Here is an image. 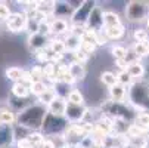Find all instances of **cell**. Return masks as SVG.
I'll return each instance as SVG.
<instances>
[{
  "mask_svg": "<svg viewBox=\"0 0 149 148\" xmlns=\"http://www.w3.org/2000/svg\"><path fill=\"white\" fill-rule=\"evenodd\" d=\"M47 114H49L47 107L36 102L16 114V124L22 126V128L31 132H38V130L41 132V128H43Z\"/></svg>",
  "mask_w": 149,
  "mask_h": 148,
  "instance_id": "1",
  "label": "cell"
},
{
  "mask_svg": "<svg viewBox=\"0 0 149 148\" xmlns=\"http://www.w3.org/2000/svg\"><path fill=\"white\" fill-rule=\"evenodd\" d=\"M127 98H129L130 105L139 113L149 111V83L143 80L134 81L129 88Z\"/></svg>",
  "mask_w": 149,
  "mask_h": 148,
  "instance_id": "2",
  "label": "cell"
},
{
  "mask_svg": "<svg viewBox=\"0 0 149 148\" xmlns=\"http://www.w3.org/2000/svg\"><path fill=\"white\" fill-rule=\"evenodd\" d=\"M68 126H70V121L65 117H56V116L47 114L43 128H41V132H43L46 138L53 136V135H61V133H65Z\"/></svg>",
  "mask_w": 149,
  "mask_h": 148,
  "instance_id": "3",
  "label": "cell"
},
{
  "mask_svg": "<svg viewBox=\"0 0 149 148\" xmlns=\"http://www.w3.org/2000/svg\"><path fill=\"white\" fill-rule=\"evenodd\" d=\"M148 5L146 2H139V0H132L125 6V18L130 22H142L148 18Z\"/></svg>",
  "mask_w": 149,
  "mask_h": 148,
  "instance_id": "4",
  "label": "cell"
},
{
  "mask_svg": "<svg viewBox=\"0 0 149 148\" xmlns=\"http://www.w3.org/2000/svg\"><path fill=\"white\" fill-rule=\"evenodd\" d=\"M96 6H97V2H93V0H86V2H83V5L77 11H74V13L71 16V24L72 25H87L90 13L93 12V9Z\"/></svg>",
  "mask_w": 149,
  "mask_h": 148,
  "instance_id": "5",
  "label": "cell"
},
{
  "mask_svg": "<svg viewBox=\"0 0 149 148\" xmlns=\"http://www.w3.org/2000/svg\"><path fill=\"white\" fill-rule=\"evenodd\" d=\"M27 24H28V16L25 12H13L6 21V27L12 33H21L27 30Z\"/></svg>",
  "mask_w": 149,
  "mask_h": 148,
  "instance_id": "6",
  "label": "cell"
},
{
  "mask_svg": "<svg viewBox=\"0 0 149 148\" xmlns=\"http://www.w3.org/2000/svg\"><path fill=\"white\" fill-rule=\"evenodd\" d=\"M86 116H87V107H84V105H72V104H68L65 119H67L70 123H81V121H84Z\"/></svg>",
  "mask_w": 149,
  "mask_h": 148,
  "instance_id": "7",
  "label": "cell"
},
{
  "mask_svg": "<svg viewBox=\"0 0 149 148\" xmlns=\"http://www.w3.org/2000/svg\"><path fill=\"white\" fill-rule=\"evenodd\" d=\"M49 43H50L49 37L40 34V33L30 34L28 39H27V45H28L30 51H33V52H37V51H41V49H47Z\"/></svg>",
  "mask_w": 149,
  "mask_h": 148,
  "instance_id": "8",
  "label": "cell"
},
{
  "mask_svg": "<svg viewBox=\"0 0 149 148\" xmlns=\"http://www.w3.org/2000/svg\"><path fill=\"white\" fill-rule=\"evenodd\" d=\"M15 141L13 124H0V148H9Z\"/></svg>",
  "mask_w": 149,
  "mask_h": 148,
  "instance_id": "9",
  "label": "cell"
},
{
  "mask_svg": "<svg viewBox=\"0 0 149 148\" xmlns=\"http://www.w3.org/2000/svg\"><path fill=\"white\" fill-rule=\"evenodd\" d=\"M67 107H68V101L65 98H61L58 96L56 99H53L49 105H47V111L52 116L56 117H65L67 114Z\"/></svg>",
  "mask_w": 149,
  "mask_h": 148,
  "instance_id": "10",
  "label": "cell"
},
{
  "mask_svg": "<svg viewBox=\"0 0 149 148\" xmlns=\"http://www.w3.org/2000/svg\"><path fill=\"white\" fill-rule=\"evenodd\" d=\"M103 11L100 6H96L93 9V12L90 13V18L87 21V30H95V31H100L103 30Z\"/></svg>",
  "mask_w": 149,
  "mask_h": 148,
  "instance_id": "11",
  "label": "cell"
},
{
  "mask_svg": "<svg viewBox=\"0 0 149 148\" xmlns=\"http://www.w3.org/2000/svg\"><path fill=\"white\" fill-rule=\"evenodd\" d=\"M50 28H52V34H55L56 37L62 36V34H70L71 25L68 24L67 19H62V18H52L50 19Z\"/></svg>",
  "mask_w": 149,
  "mask_h": 148,
  "instance_id": "12",
  "label": "cell"
},
{
  "mask_svg": "<svg viewBox=\"0 0 149 148\" xmlns=\"http://www.w3.org/2000/svg\"><path fill=\"white\" fill-rule=\"evenodd\" d=\"M72 13H74V9L71 8L70 2H56L53 18H62V19L70 18V19H71Z\"/></svg>",
  "mask_w": 149,
  "mask_h": 148,
  "instance_id": "13",
  "label": "cell"
},
{
  "mask_svg": "<svg viewBox=\"0 0 149 148\" xmlns=\"http://www.w3.org/2000/svg\"><path fill=\"white\" fill-rule=\"evenodd\" d=\"M127 92H129V89H127L125 86H123V84L117 83L115 86L109 88V99L114 101V102H118V104H123L125 101V96H127Z\"/></svg>",
  "mask_w": 149,
  "mask_h": 148,
  "instance_id": "14",
  "label": "cell"
},
{
  "mask_svg": "<svg viewBox=\"0 0 149 148\" xmlns=\"http://www.w3.org/2000/svg\"><path fill=\"white\" fill-rule=\"evenodd\" d=\"M68 70H70V74L75 79V81H83L86 79V68H84V64L71 61L68 64Z\"/></svg>",
  "mask_w": 149,
  "mask_h": 148,
  "instance_id": "15",
  "label": "cell"
},
{
  "mask_svg": "<svg viewBox=\"0 0 149 148\" xmlns=\"http://www.w3.org/2000/svg\"><path fill=\"white\" fill-rule=\"evenodd\" d=\"M121 18L118 13L112 11H106L103 13V28H112V27H121Z\"/></svg>",
  "mask_w": 149,
  "mask_h": 148,
  "instance_id": "16",
  "label": "cell"
},
{
  "mask_svg": "<svg viewBox=\"0 0 149 148\" xmlns=\"http://www.w3.org/2000/svg\"><path fill=\"white\" fill-rule=\"evenodd\" d=\"M10 90H12V96L19 98V99H27V98L31 95L30 86H27V84L21 83V81L13 83V84H12V88H10Z\"/></svg>",
  "mask_w": 149,
  "mask_h": 148,
  "instance_id": "17",
  "label": "cell"
},
{
  "mask_svg": "<svg viewBox=\"0 0 149 148\" xmlns=\"http://www.w3.org/2000/svg\"><path fill=\"white\" fill-rule=\"evenodd\" d=\"M145 65H143V62L142 61H137V62H133V64H130L129 67H127V73H129L132 76L133 80L139 81L142 80V77L145 76Z\"/></svg>",
  "mask_w": 149,
  "mask_h": 148,
  "instance_id": "18",
  "label": "cell"
},
{
  "mask_svg": "<svg viewBox=\"0 0 149 148\" xmlns=\"http://www.w3.org/2000/svg\"><path fill=\"white\" fill-rule=\"evenodd\" d=\"M63 41H65V48H67V52H77L81 49V37L80 36H75V34H68L65 39H63Z\"/></svg>",
  "mask_w": 149,
  "mask_h": 148,
  "instance_id": "19",
  "label": "cell"
},
{
  "mask_svg": "<svg viewBox=\"0 0 149 148\" xmlns=\"http://www.w3.org/2000/svg\"><path fill=\"white\" fill-rule=\"evenodd\" d=\"M56 98H58V93H56L55 88H53V86H49L45 93H41V95L37 98V102L41 104V105H45V107H47V105H49L53 99H56Z\"/></svg>",
  "mask_w": 149,
  "mask_h": 148,
  "instance_id": "20",
  "label": "cell"
},
{
  "mask_svg": "<svg viewBox=\"0 0 149 148\" xmlns=\"http://www.w3.org/2000/svg\"><path fill=\"white\" fill-rule=\"evenodd\" d=\"M49 51L52 53H59V55H63L67 52V48H65V41H63V39L61 37H55L50 40L49 43Z\"/></svg>",
  "mask_w": 149,
  "mask_h": 148,
  "instance_id": "21",
  "label": "cell"
},
{
  "mask_svg": "<svg viewBox=\"0 0 149 148\" xmlns=\"http://www.w3.org/2000/svg\"><path fill=\"white\" fill-rule=\"evenodd\" d=\"M55 5H56V2H38L37 12H40L41 15H45L46 18H53Z\"/></svg>",
  "mask_w": 149,
  "mask_h": 148,
  "instance_id": "22",
  "label": "cell"
},
{
  "mask_svg": "<svg viewBox=\"0 0 149 148\" xmlns=\"http://www.w3.org/2000/svg\"><path fill=\"white\" fill-rule=\"evenodd\" d=\"M106 37H108V40H120L124 34H125V28L124 25L121 27H112V28H103Z\"/></svg>",
  "mask_w": 149,
  "mask_h": 148,
  "instance_id": "23",
  "label": "cell"
},
{
  "mask_svg": "<svg viewBox=\"0 0 149 148\" xmlns=\"http://www.w3.org/2000/svg\"><path fill=\"white\" fill-rule=\"evenodd\" d=\"M5 74H6V77H8L9 80H12L13 83H18V81H21V79H22L24 68H21V67H9V68H6Z\"/></svg>",
  "mask_w": 149,
  "mask_h": 148,
  "instance_id": "24",
  "label": "cell"
},
{
  "mask_svg": "<svg viewBox=\"0 0 149 148\" xmlns=\"http://www.w3.org/2000/svg\"><path fill=\"white\" fill-rule=\"evenodd\" d=\"M134 43H149V33L146 28H134L133 31Z\"/></svg>",
  "mask_w": 149,
  "mask_h": 148,
  "instance_id": "25",
  "label": "cell"
},
{
  "mask_svg": "<svg viewBox=\"0 0 149 148\" xmlns=\"http://www.w3.org/2000/svg\"><path fill=\"white\" fill-rule=\"evenodd\" d=\"M100 81L105 84V86L112 88V86H115V84L118 83L117 74H114L112 71H103V73L100 74Z\"/></svg>",
  "mask_w": 149,
  "mask_h": 148,
  "instance_id": "26",
  "label": "cell"
},
{
  "mask_svg": "<svg viewBox=\"0 0 149 148\" xmlns=\"http://www.w3.org/2000/svg\"><path fill=\"white\" fill-rule=\"evenodd\" d=\"M16 123V114L13 110L0 111V124H13Z\"/></svg>",
  "mask_w": 149,
  "mask_h": 148,
  "instance_id": "27",
  "label": "cell"
},
{
  "mask_svg": "<svg viewBox=\"0 0 149 148\" xmlns=\"http://www.w3.org/2000/svg\"><path fill=\"white\" fill-rule=\"evenodd\" d=\"M47 88H49V84L46 83V81H34L31 86H30V90H31V93L34 95V96H40L41 93H45L46 90H47Z\"/></svg>",
  "mask_w": 149,
  "mask_h": 148,
  "instance_id": "28",
  "label": "cell"
},
{
  "mask_svg": "<svg viewBox=\"0 0 149 148\" xmlns=\"http://www.w3.org/2000/svg\"><path fill=\"white\" fill-rule=\"evenodd\" d=\"M67 101H68V104H72V105H84V96H83V93H81L80 90H77V89H72V90L70 92Z\"/></svg>",
  "mask_w": 149,
  "mask_h": 148,
  "instance_id": "29",
  "label": "cell"
},
{
  "mask_svg": "<svg viewBox=\"0 0 149 148\" xmlns=\"http://www.w3.org/2000/svg\"><path fill=\"white\" fill-rule=\"evenodd\" d=\"M28 139H30V142L34 145V148H40L41 145H43V142L46 141V136L43 135V132H31L30 135H28Z\"/></svg>",
  "mask_w": 149,
  "mask_h": 148,
  "instance_id": "30",
  "label": "cell"
},
{
  "mask_svg": "<svg viewBox=\"0 0 149 148\" xmlns=\"http://www.w3.org/2000/svg\"><path fill=\"white\" fill-rule=\"evenodd\" d=\"M34 58H36V61L38 62V64H41V65H45V64H47V62H50V51H49V48L34 52Z\"/></svg>",
  "mask_w": 149,
  "mask_h": 148,
  "instance_id": "31",
  "label": "cell"
},
{
  "mask_svg": "<svg viewBox=\"0 0 149 148\" xmlns=\"http://www.w3.org/2000/svg\"><path fill=\"white\" fill-rule=\"evenodd\" d=\"M117 80H118L120 84H123V86H125V88H130L134 83V80L132 79V76L127 71H118L117 73Z\"/></svg>",
  "mask_w": 149,
  "mask_h": 148,
  "instance_id": "32",
  "label": "cell"
},
{
  "mask_svg": "<svg viewBox=\"0 0 149 148\" xmlns=\"http://www.w3.org/2000/svg\"><path fill=\"white\" fill-rule=\"evenodd\" d=\"M133 123H136V124H139V126H142V128H145V129L149 130V111L137 113Z\"/></svg>",
  "mask_w": 149,
  "mask_h": 148,
  "instance_id": "33",
  "label": "cell"
},
{
  "mask_svg": "<svg viewBox=\"0 0 149 148\" xmlns=\"http://www.w3.org/2000/svg\"><path fill=\"white\" fill-rule=\"evenodd\" d=\"M132 48H133L134 53H136L140 59L149 55V43H134Z\"/></svg>",
  "mask_w": 149,
  "mask_h": 148,
  "instance_id": "34",
  "label": "cell"
},
{
  "mask_svg": "<svg viewBox=\"0 0 149 148\" xmlns=\"http://www.w3.org/2000/svg\"><path fill=\"white\" fill-rule=\"evenodd\" d=\"M111 53H112V56H114L115 61H118V59H125L127 49H125L124 46H121V45H114V46L111 48Z\"/></svg>",
  "mask_w": 149,
  "mask_h": 148,
  "instance_id": "35",
  "label": "cell"
},
{
  "mask_svg": "<svg viewBox=\"0 0 149 148\" xmlns=\"http://www.w3.org/2000/svg\"><path fill=\"white\" fill-rule=\"evenodd\" d=\"M34 81H45V71H43V65H34L30 70Z\"/></svg>",
  "mask_w": 149,
  "mask_h": 148,
  "instance_id": "36",
  "label": "cell"
},
{
  "mask_svg": "<svg viewBox=\"0 0 149 148\" xmlns=\"http://www.w3.org/2000/svg\"><path fill=\"white\" fill-rule=\"evenodd\" d=\"M38 33L43 34L46 37H49L52 34V28H50V19H46V21H41L40 25H38Z\"/></svg>",
  "mask_w": 149,
  "mask_h": 148,
  "instance_id": "37",
  "label": "cell"
},
{
  "mask_svg": "<svg viewBox=\"0 0 149 148\" xmlns=\"http://www.w3.org/2000/svg\"><path fill=\"white\" fill-rule=\"evenodd\" d=\"M10 15H12V12H10V9H9L8 3L0 2V19L6 22V21L9 19V16H10Z\"/></svg>",
  "mask_w": 149,
  "mask_h": 148,
  "instance_id": "38",
  "label": "cell"
},
{
  "mask_svg": "<svg viewBox=\"0 0 149 148\" xmlns=\"http://www.w3.org/2000/svg\"><path fill=\"white\" fill-rule=\"evenodd\" d=\"M38 25H40V22H38L36 18H28V24H27L28 36H30V34H36V33H38Z\"/></svg>",
  "mask_w": 149,
  "mask_h": 148,
  "instance_id": "39",
  "label": "cell"
},
{
  "mask_svg": "<svg viewBox=\"0 0 149 148\" xmlns=\"http://www.w3.org/2000/svg\"><path fill=\"white\" fill-rule=\"evenodd\" d=\"M87 59H89V55H87L86 52H83L81 49L72 53V61H75V62H80V64H86V62H87Z\"/></svg>",
  "mask_w": 149,
  "mask_h": 148,
  "instance_id": "40",
  "label": "cell"
},
{
  "mask_svg": "<svg viewBox=\"0 0 149 148\" xmlns=\"http://www.w3.org/2000/svg\"><path fill=\"white\" fill-rule=\"evenodd\" d=\"M21 83L27 84V86H31V84L34 83V79H33L30 70H24V74H22V79H21Z\"/></svg>",
  "mask_w": 149,
  "mask_h": 148,
  "instance_id": "41",
  "label": "cell"
},
{
  "mask_svg": "<svg viewBox=\"0 0 149 148\" xmlns=\"http://www.w3.org/2000/svg\"><path fill=\"white\" fill-rule=\"evenodd\" d=\"M16 148H34V145L30 142L28 138H24V139L16 141Z\"/></svg>",
  "mask_w": 149,
  "mask_h": 148,
  "instance_id": "42",
  "label": "cell"
},
{
  "mask_svg": "<svg viewBox=\"0 0 149 148\" xmlns=\"http://www.w3.org/2000/svg\"><path fill=\"white\" fill-rule=\"evenodd\" d=\"M115 67H117L120 71H127V67H129V64L125 62V59H118V61H115Z\"/></svg>",
  "mask_w": 149,
  "mask_h": 148,
  "instance_id": "43",
  "label": "cell"
},
{
  "mask_svg": "<svg viewBox=\"0 0 149 148\" xmlns=\"http://www.w3.org/2000/svg\"><path fill=\"white\" fill-rule=\"evenodd\" d=\"M124 148H142L139 144H134V142H130V144H127Z\"/></svg>",
  "mask_w": 149,
  "mask_h": 148,
  "instance_id": "44",
  "label": "cell"
},
{
  "mask_svg": "<svg viewBox=\"0 0 149 148\" xmlns=\"http://www.w3.org/2000/svg\"><path fill=\"white\" fill-rule=\"evenodd\" d=\"M146 30L149 31V15H148V18H146Z\"/></svg>",
  "mask_w": 149,
  "mask_h": 148,
  "instance_id": "45",
  "label": "cell"
},
{
  "mask_svg": "<svg viewBox=\"0 0 149 148\" xmlns=\"http://www.w3.org/2000/svg\"><path fill=\"white\" fill-rule=\"evenodd\" d=\"M68 148H80V147H68Z\"/></svg>",
  "mask_w": 149,
  "mask_h": 148,
  "instance_id": "46",
  "label": "cell"
},
{
  "mask_svg": "<svg viewBox=\"0 0 149 148\" xmlns=\"http://www.w3.org/2000/svg\"><path fill=\"white\" fill-rule=\"evenodd\" d=\"M67 148H68V147H67Z\"/></svg>",
  "mask_w": 149,
  "mask_h": 148,
  "instance_id": "47",
  "label": "cell"
}]
</instances>
